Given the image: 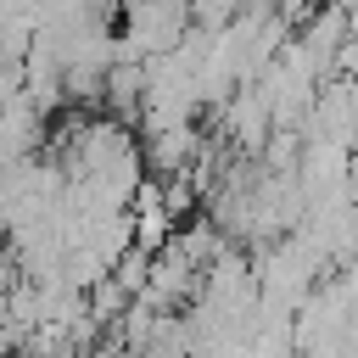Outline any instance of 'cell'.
Here are the masks:
<instances>
[]
</instances>
